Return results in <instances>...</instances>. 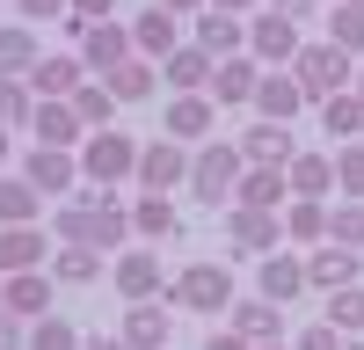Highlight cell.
<instances>
[{
    "label": "cell",
    "mask_w": 364,
    "mask_h": 350,
    "mask_svg": "<svg viewBox=\"0 0 364 350\" xmlns=\"http://www.w3.org/2000/svg\"><path fill=\"white\" fill-rule=\"evenodd\" d=\"M87 226H95V190L58 197V212H51V241H87Z\"/></svg>",
    "instance_id": "cell-35"
},
{
    "label": "cell",
    "mask_w": 364,
    "mask_h": 350,
    "mask_svg": "<svg viewBox=\"0 0 364 350\" xmlns=\"http://www.w3.org/2000/svg\"><path fill=\"white\" fill-rule=\"evenodd\" d=\"M277 226H284V241L321 248V241H328V204H321V197H291L284 212H277Z\"/></svg>",
    "instance_id": "cell-30"
},
{
    "label": "cell",
    "mask_w": 364,
    "mask_h": 350,
    "mask_svg": "<svg viewBox=\"0 0 364 350\" xmlns=\"http://www.w3.org/2000/svg\"><path fill=\"white\" fill-rule=\"evenodd\" d=\"M299 44H306V37H299V22L277 15V8H262V15L248 22V58H262V66H291Z\"/></svg>",
    "instance_id": "cell-8"
},
{
    "label": "cell",
    "mask_w": 364,
    "mask_h": 350,
    "mask_svg": "<svg viewBox=\"0 0 364 350\" xmlns=\"http://www.w3.org/2000/svg\"><path fill=\"white\" fill-rule=\"evenodd\" d=\"M154 66H161V88H175V95H204V88H211V66H219V58H211V51H197L190 37H182L168 58H154Z\"/></svg>",
    "instance_id": "cell-16"
},
{
    "label": "cell",
    "mask_w": 364,
    "mask_h": 350,
    "mask_svg": "<svg viewBox=\"0 0 364 350\" xmlns=\"http://www.w3.org/2000/svg\"><path fill=\"white\" fill-rule=\"evenodd\" d=\"M321 124H328V139H336V146L364 139V102H357V88H336V95L321 102Z\"/></svg>",
    "instance_id": "cell-33"
},
{
    "label": "cell",
    "mask_w": 364,
    "mask_h": 350,
    "mask_svg": "<svg viewBox=\"0 0 364 350\" xmlns=\"http://www.w3.org/2000/svg\"><path fill=\"white\" fill-rule=\"evenodd\" d=\"M29 343V321H15L8 307H0V350H22Z\"/></svg>",
    "instance_id": "cell-46"
},
{
    "label": "cell",
    "mask_w": 364,
    "mask_h": 350,
    "mask_svg": "<svg viewBox=\"0 0 364 350\" xmlns=\"http://www.w3.org/2000/svg\"><path fill=\"white\" fill-rule=\"evenodd\" d=\"M350 88H357V102H364V58H357V66H350Z\"/></svg>",
    "instance_id": "cell-52"
},
{
    "label": "cell",
    "mask_w": 364,
    "mask_h": 350,
    "mask_svg": "<svg viewBox=\"0 0 364 350\" xmlns=\"http://www.w3.org/2000/svg\"><path fill=\"white\" fill-rule=\"evenodd\" d=\"M132 175H139V190H161V197H168L182 175H190V146H175V139L139 146V168H132Z\"/></svg>",
    "instance_id": "cell-15"
},
{
    "label": "cell",
    "mask_w": 364,
    "mask_h": 350,
    "mask_svg": "<svg viewBox=\"0 0 364 350\" xmlns=\"http://www.w3.org/2000/svg\"><path fill=\"white\" fill-rule=\"evenodd\" d=\"M22 350H80V329L66 314H44V321H29V343Z\"/></svg>",
    "instance_id": "cell-40"
},
{
    "label": "cell",
    "mask_w": 364,
    "mask_h": 350,
    "mask_svg": "<svg viewBox=\"0 0 364 350\" xmlns=\"http://www.w3.org/2000/svg\"><path fill=\"white\" fill-rule=\"evenodd\" d=\"M117 336H124L132 350H168V343H175V314H168V299H132L124 321H117Z\"/></svg>",
    "instance_id": "cell-10"
},
{
    "label": "cell",
    "mask_w": 364,
    "mask_h": 350,
    "mask_svg": "<svg viewBox=\"0 0 364 350\" xmlns=\"http://www.w3.org/2000/svg\"><path fill=\"white\" fill-rule=\"evenodd\" d=\"M233 336L240 343H284V307L262 299V292H233Z\"/></svg>",
    "instance_id": "cell-11"
},
{
    "label": "cell",
    "mask_w": 364,
    "mask_h": 350,
    "mask_svg": "<svg viewBox=\"0 0 364 350\" xmlns=\"http://www.w3.org/2000/svg\"><path fill=\"white\" fill-rule=\"evenodd\" d=\"M8 161H15V132L0 124V168H8Z\"/></svg>",
    "instance_id": "cell-51"
},
{
    "label": "cell",
    "mask_w": 364,
    "mask_h": 350,
    "mask_svg": "<svg viewBox=\"0 0 364 350\" xmlns=\"http://www.w3.org/2000/svg\"><path fill=\"white\" fill-rule=\"evenodd\" d=\"M255 80H262V58L233 51V58H219V66H211V88H204V95L219 102V110H240V102H255Z\"/></svg>",
    "instance_id": "cell-14"
},
{
    "label": "cell",
    "mask_w": 364,
    "mask_h": 350,
    "mask_svg": "<svg viewBox=\"0 0 364 350\" xmlns=\"http://www.w3.org/2000/svg\"><path fill=\"white\" fill-rule=\"evenodd\" d=\"M328 44L336 51H350V58H364V8H328Z\"/></svg>",
    "instance_id": "cell-37"
},
{
    "label": "cell",
    "mask_w": 364,
    "mask_h": 350,
    "mask_svg": "<svg viewBox=\"0 0 364 350\" xmlns=\"http://www.w3.org/2000/svg\"><path fill=\"white\" fill-rule=\"evenodd\" d=\"M321 321H336L343 336H364V285H343V292H328V314Z\"/></svg>",
    "instance_id": "cell-41"
},
{
    "label": "cell",
    "mask_w": 364,
    "mask_h": 350,
    "mask_svg": "<svg viewBox=\"0 0 364 350\" xmlns=\"http://www.w3.org/2000/svg\"><path fill=\"white\" fill-rule=\"evenodd\" d=\"M132 168H139V139H132V132L102 124V132L80 139V183H87V190H117Z\"/></svg>",
    "instance_id": "cell-2"
},
{
    "label": "cell",
    "mask_w": 364,
    "mask_h": 350,
    "mask_svg": "<svg viewBox=\"0 0 364 350\" xmlns=\"http://www.w3.org/2000/svg\"><path fill=\"white\" fill-rule=\"evenodd\" d=\"M204 8H226V15H248V8H262V0H204Z\"/></svg>",
    "instance_id": "cell-50"
},
{
    "label": "cell",
    "mask_w": 364,
    "mask_h": 350,
    "mask_svg": "<svg viewBox=\"0 0 364 350\" xmlns=\"http://www.w3.org/2000/svg\"><path fill=\"white\" fill-rule=\"evenodd\" d=\"M357 270H364V255L343 248V241H321V248L306 255V285H314V292H343V285H357Z\"/></svg>",
    "instance_id": "cell-23"
},
{
    "label": "cell",
    "mask_w": 364,
    "mask_h": 350,
    "mask_svg": "<svg viewBox=\"0 0 364 350\" xmlns=\"http://www.w3.org/2000/svg\"><path fill=\"white\" fill-rule=\"evenodd\" d=\"M255 117H269V124H291L299 110H306V88L291 80V66H262V80H255V102H248Z\"/></svg>",
    "instance_id": "cell-12"
},
{
    "label": "cell",
    "mask_w": 364,
    "mask_h": 350,
    "mask_svg": "<svg viewBox=\"0 0 364 350\" xmlns=\"http://www.w3.org/2000/svg\"><path fill=\"white\" fill-rule=\"evenodd\" d=\"M255 350H291V343H255Z\"/></svg>",
    "instance_id": "cell-54"
},
{
    "label": "cell",
    "mask_w": 364,
    "mask_h": 350,
    "mask_svg": "<svg viewBox=\"0 0 364 350\" xmlns=\"http://www.w3.org/2000/svg\"><path fill=\"white\" fill-rule=\"evenodd\" d=\"M291 350H343V329H336V321H306V329H299V336H284Z\"/></svg>",
    "instance_id": "cell-43"
},
{
    "label": "cell",
    "mask_w": 364,
    "mask_h": 350,
    "mask_svg": "<svg viewBox=\"0 0 364 350\" xmlns=\"http://www.w3.org/2000/svg\"><path fill=\"white\" fill-rule=\"evenodd\" d=\"M29 110H37V95H29V80H15V73H0V124H29Z\"/></svg>",
    "instance_id": "cell-42"
},
{
    "label": "cell",
    "mask_w": 364,
    "mask_h": 350,
    "mask_svg": "<svg viewBox=\"0 0 364 350\" xmlns=\"http://www.w3.org/2000/svg\"><path fill=\"white\" fill-rule=\"evenodd\" d=\"M102 88H109V102H146V95H161V66H154V58H117V66L109 73H95Z\"/></svg>",
    "instance_id": "cell-24"
},
{
    "label": "cell",
    "mask_w": 364,
    "mask_h": 350,
    "mask_svg": "<svg viewBox=\"0 0 364 350\" xmlns=\"http://www.w3.org/2000/svg\"><path fill=\"white\" fill-rule=\"evenodd\" d=\"M284 183H291V197H336V161H328V154H291L284 161Z\"/></svg>",
    "instance_id": "cell-29"
},
{
    "label": "cell",
    "mask_w": 364,
    "mask_h": 350,
    "mask_svg": "<svg viewBox=\"0 0 364 350\" xmlns=\"http://www.w3.org/2000/svg\"><path fill=\"white\" fill-rule=\"evenodd\" d=\"M336 197H350V204H364V139H350V146H336Z\"/></svg>",
    "instance_id": "cell-38"
},
{
    "label": "cell",
    "mask_w": 364,
    "mask_h": 350,
    "mask_svg": "<svg viewBox=\"0 0 364 350\" xmlns=\"http://www.w3.org/2000/svg\"><path fill=\"white\" fill-rule=\"evenodd\" d=\"M66 15H80V22H109L117 0H66Z\"/></svg>",
    "instance_id": "cell-45"
},
{
    "label": "cell",
    "mask_w": 364,
    "mask_h": 350,
    "mask_svg": "<svg viewBox=\"0 0 364 350\" xmlns=\"http://www.w3.org/2000/svg\"><path fill=\"white\" fill-rule=\"evenodd\" d=\"M233 146H240V161H248V168H284V161L299 154V146H291V124H269V117H255Z\"/></svg>",
    "instance_id": "cell-19"
},
{
    "label": "cell",
    "mask_w": 364,
    "mask_h": 350,
    "mask_svg": "<svg viewBox=\"0 0 364 350\" xmlns=\"http://www.w3.org/2000/svg\"><path fill=\"white\" fill-rule=\"evenodd\" d=\"M240 168H248V161H240V146H233V139H204V146H190V175H182V183H190L197 204H219V212H226V204H233V183H240Z\"/></svg>",
    "instance_id": "cell-1"
},
{
    "label": "cell",
    "mask_w": 364,
    "mask_h": 350,
    "mask_svg": "<svg viewBox=\"0 0 364 350\" xmlns=\"http://www.w3.org/2000/svg\"><path fill=\"white\" fill-rule=\"evenodd\" d=\"M22 175H29V190L37 197H73L80 190V154H66V146H29L22 154Z\"/></svg>",
    "instance_id": "cell-7"
},
{
    "label": "cell",
    "mask_w": 364,
    "mask_h": 350,
    "mask_svg": "<svg viewBox=\"0 0 364 350\" xmlns=\"http://www.w3.org/2000/svg\"><path fill=\"white\" fill-rule=\"evenodd\" d=\"M109 285L124 292V307H132V299H168V277H161L154 241H146V248H117V255H109Z\"/></svg>",
    "instance_id": "cell-6"
},
{
    "label": "cell",
    "mask_w": 364,
    "mask_h": 350,
    "mask_svg": "<svg viewBox=\"0 0 364 350\" xmlns=\"http://www.w3.org/2000/svg\"><path fill=\"white\" fill-rule=\"evenodd\" d=\"M154 8H168V15H204V0H154Z\"/></svg>",
    "instance_id": "cell-49"
},
{
    "label": "cell",
    "mask_w": 364,
    "mask_h": 350,
    "mask_svg": "<svg viewBox=\"0 0 364 350\" xmlns=\"http://www.w3.org/2000/svg\"><path fill=\"white\" fill-rule=\"evenodd\" d=\"M0 307H8L15 321H44V314H51V270H15V277H0Z\"/></svg>",
    "instance_id": "cell-21"
},
{
    "label": "cell",
    "mask_w": 364,
    "mask_h": 350,
    "mask_svg": "<svg viewBox=\"0 0 364 350\" xmlns=\"http://www.w3.org/2000/svg\"><path fill=\"white\" fill-rule=\"evenodd\" d=\"M277 241H284L277 212H248V204H226V255H233V262H262V255H277Z\"/></svg>",
    "instance_id": "cell-5"
},
{
    "label": "cell",
    "mask_w": 364,
    "mask_h": 350,
    "mask_svg": "<svg viewBox=\"0 0 364 350\" xmlns=\"http://www.w3.org/2000/svg\"><path fill=\"white\" fill-rule=\"evenodd\" d=\"M22 80H29V95H37V102H66L73 88L87 80V66H80V51H37V66H29Z\"/></svg>",
    "instance_id": "cell-9"
},
{
    "label": "cell",
    "mask_w": 364,
    "mask_h": 350,
    "mask_svg": "<svg viewBox=\"0 0 364 350\" xmlns=\"http://www.w3.org/2000/svg\"><path fill=\"white\" fill-rule=\"evenodd\" d=\"M73 51H80V66H87V73H109L117 58H132V29L117 22V15H109V22H87Z\"/></svg>",
    "instance_id": "cell-18"
},
{
    "label": "cell",
    "mask_w": 364,
    "mask_h": 350,
    "mask_svg": "<svg viewBox=\"0 0 364 350\" xmlns=\"http://www.w3.org/2000/svg\"><path fill=\"white\" fill-rule=\"evenodd\" d=\"M197 51H211V58H233V51H248V15H226V8H204L197 15V37H190Z\"/></svg>",
    "instance_id": "cell-26"
},
{
    "label": "cell",
    "mask_w": 364,
    "mask_h": 350,
    "mask_svg": "<svg viewBox=\"0 0 364 350\" xmlns=\"http://www.w3.org/2000/svg\"><path fill=\"white\" fill-rule=\"evenodd\" d=\"M66 102H73V117H80L87 132H102V124H117V102H109V88H102V80H80L73 95H66Z\"/></svg>",
    "instance_id": "cell-36"
},
{
    "label": "cell",
    "mask_w": 364,
    "mask_h": 350,
    "mask_svg": "<svg viewBox=\"0 0 364 350\" xmlns=\"http://www.w3.org/2000/svg\"><path fill=\"white\" fill-rule=\"evenodd\" d=\"M255 292H262V299H277V307H291L299 292H314V285H306V262L284 255V248L262 255V262H255Z\"/></svg>",
    "instance_id": "cell-25"
},
{
    "label": "cell",
    "mask_w": 364,
    "mask_h": 350,
    "mask_svg": "<svg viewBox=\"0 0 364 350\" xmlns=\"http://www.w3.org/2000/svg\"><path fill=\"white\" fill-rule=\"evenodd\" d=\"M233 204H248V212H284V204H291V183H284V168H240V183H233Z\"/></svg>",
    "instance_id": "cell-27"
},
{
    "label": "cell",
    "mask_w": 364,
    "mask_h": 350,
    "mask_svg": "<svg viewBox=\"0 0 364 350\" xmlns=\"http://www.w3.org/2000/svg\"><path fill=\"white\" fill-rule=\"evenodd\" d=\"M124 29H132V51H139V58H168V51L182 44V15L154 8V0H146V8H139Z\"/></svg>",
    "instance_id": "cell-17"
},
{
    "label": "cell",
    "mask_w": 364,
    "mask_h": 350,
    "mask_svg": "<svg viewBox=\"0 0 364 350\" xmlns=\"http://www.w3.org/2000/svg\"><path fill=\"white\" fill-rule=\"evenodd\" d=\"M44 270H51L58 285H102V277H109V255L87 248V241H51V262H44Z\"/></svg>",
    "instance_id": "cell-20"
},
{
    "label": "cell",
    "mask_w": 364,
    "mask_h": 350,
    "mask_svg": "<svg viewBox=\"0 0 364 350\" xmlns=\"http://www.w3.org/2000/svg\"><path fill=\"white\" fill-rule=\"evenodd\" d=\"M132 233H139V241H168V233H182V219H175V197L146 190V197L132 204Z\"/></svg>",
    "instance_id": "cell-32"
},
{
    "label": "cell",
    "mask_w": 364,
    "mask_h": 350,
    "mask_svg": "<svg viewBox=\"0 0 364 350\" xmlns=\"http://www.w3.org/2000/svg\"><path fill=\"white\" fill-rule=\"evenodd\" d=\"M37 212H44V197L37 190H29V175L15 168H0V226H37Z\"/></svg>",
    "instance_id": "cell-31"
},
{
    "label": "cell",
    "mask_w": 364,
    "mask_h": 350,
    "mask_svg": "<svg viewBox=\"0 0 364 350\" xmlns=\"http://www.w3.org/2000/svg\"><path fill=\"white\" fill-rule=\"evenodd\" d=\"M343 8H364V0H343Z\"/></svg>",
    "instance_id": "cell-55"
},
{
    "label": "cell",
    "mask_w": 364,
    "mask_h": 350,
    "mask_svg": "<svg viewBox=\"0 0 364 350\" xmlns=\"http://www.w3.org/2000/svg\"><path fill=\"white\" fill-rule=\"evenodd\" d=\"M15 15L37 29V22H58V15H66V0H15Z\"/></svg>",
    "instance_id": "cell-44"
},
{
    "label": "cell",
    "mask_w": 364,
    "mask_h": 350,
    "mask_svg": "<svg viewBox=\"0 0 364 350\" xmlns=\"http://www.w3.org/2000/svg\"><path fill=\"white\" fill-rule=\"evenodd\" d=\"M168 307L182 314H226L233 307V262H182L168 285Z\"/></svg>",
    "instance_id": "cell-3"
},
{
    "label": "cell",
    "mask_w": 364,
    "mask_h": 350,
    "mask_svg": "<svg viewBox=\"0 0 364 350\" xmlns=\"http://www.w3.org/2000/svg\"><path fill=\"white\" fill-rule=\"evenodd\" d=\"M328 241H343V248L364 255V204H350V197L328 204Z\"/></svg>",
    "instance_id": "cell-39"
},
{
    "label": "cell",
    "mask_w": 364,
    "mask_h": 350,
    "mask_svg": "<svg viewBox=\"0 0 364 350\" xmlns=\"http://www.w3.org/2000/svg\"><path fill=\"white\" fill-rule=\"evenodd\" d=\"M204 350H255V343H240V336H233V329H219V336H211V343H204Z\"/></svg>",
    "instance_id": "cell-48"
},
{
    "label": "cell",
    "mask_w": 364,
    "mask_h": 350,
    "mask_svg": "<svg viewBox=\"0 0 364 350\" xmlns=\"http://www.w3.org/2000/svg\"><path fill=\"white\" fill-rule=\"evenodd\" d=\"M29 124H37V146H66V154H80V139H87V124L73 117V102H37Z\"/></svg>",
    "instance_id": "cell-28"
},
{
    "label": "cell",
    "mask_w": 364,
    "mask_h": 350,
    "mask_svg": "<svg viewBox=\"0 0 364 350\" xmlns=\"http://www.w3.org/2000/svg\"><path fill=\"white\" fill-rule=\"evenodd\" d=\"M350 66H357L350 51H336L328 37H314V44H299V58H291V80L306 88V102H328L336 88H350Z\"/></svg>",
    "instance_id": "cell-4"
},
{
    "label": "cell",
    "mask_w": 364,
    "mask_h": 350,
    "mask_svg": "<svg viewBox=\"0 0 364 350\" xmlns=\"http://www.w3.org/2000/svg\"><path fill=\"white\" fill-rule=\"evenodd\" d=\"M211 124H219V102H211V95H175V102H168V132H161V139H175V146H204Z\"/></svg>",
    "instance_id": "cell-22"
},
{
    "label": "cell",
    "mask_w": 364,
    "mask_h": 350,
    "mask_svg": "<svg viewBox=\"0 0 364 350\" xmlns=\"http://www.w3.org/2000/svg\"><path fill=\"white\" fill-rule=\"evenodd\" d=\"M80 350H132V343H124V336L109 329V336H80Z\"/></svg>",
    "instance_id": "cell-47"
},
{
    "label": "cell",
    "mask_w": 364,
    "mask_h": 350,
    "mask_svg": "<svg viewBox=\"0 0 364 350\" xmlns=\"http://www.w3.org/2000/svg\"><path fill=\"white\" fill-rule=\"evenodd\" d=\"M51 262V226H0V277H15V270H44Z\"/></svg>",
    "instance_id": "cell-13"
},
{
    "label": "cell",
    "mask_w": 364,
    "mask_h": 350,
    "mask_svg": "<svg viewBox=\"0 0 364 350\" xmlns=\"http://www.w3.org/2000/svg\"><path fill=\"white\" fill-rule=\"evenodd\" d=\"M29 66H37V29H29V22H0V73H29Z\"/></svg>",
    "instance_id": "cell-34"
},
{
    "label": "cell",
    "mask_w": 364,
    "mask_h": 350,
    "mask_svg": "<svg viewBox=\"0 0 364 350\" xmlns=\"http://www.w3.org/2000/svg\"><path fill=\"white\" fill-rule=\"evenodd\" d=\"M343 350H364V336H343Z\"/></svg>",
    "instance_id": "cell-53"
}]
</instances>
